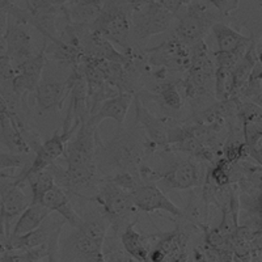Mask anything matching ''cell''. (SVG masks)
<instances>
[{"label":"cell","instance_id":"cell-1","mask_svg":"<svg viewBox=\"0 0 262 262\" xmlns=\"http://www.w3.org/2000/svg\"><path fill=\"white\" fill-rule=\"evenodd\" d=\"M154 154L143 130L137 122L119 125L116 134L107 140L96 135V168L100 179H107L118 173H131L139 177L140 167Z\"/></svg>","mask_w":262,"mask_h":262},{"label":"cell","instance_id":"cell-2","mask_svg":"<svg viewBox=\"0 0 262 262\" xmlns=\"http://www.w3.org/2000/svg\"><path fill=\"white\" fill-rule=\"evenodd\" d=\"M111 223L97 205L81 216L80 226L59 243V262H105L104 240Z\"/></svg>","mask_w":262,"mask_h":262},{"label":"cell","instance_id":"cell-3","mask_svg":"<svg viewBox=\"0 0 262 262\" xmlns=\"http://www.w3.org/2000/svg\"><path fill=\"white\" fill-rule=\"evenodd\" d=\"M131 11V0H102L101 13L91 25V29L126 53L133 48L130 38Z\"/></svg>","mask_w":262,"mask_h":262},{"label":"cell","instance_id":"cell-4","mask_svg":"<svg viewBox=\"0 0 262 262\" xmlns=\"http://www.w3.org/2000/svg\"><path fill=\"white\" fill-rule=\"evenodd\" d=\"M88 202L96 203L100 207L102 214L111 223L109 229L118 235L128 223L138 219L137 217L131 221V217L134 216L138 210L133 203L130 191L119 188L106 179L100 180L95 195L90 198Z\"/></svg>","mask_w":262,"mask_h":262},{"label":"cell","instance_id":"cell-5","mask_svg":"<svg viewBox=\"0 0 262 262\" xmlns=\"http://www.w3.org/2000/svg\"><path fill=\"white\" fill-rule=\"evenodd\" d=\"M131 30L133 46L146 48L148 39L167 32L174 16L154 0H131Z\"/></svg>","mask_w":262,"mask_h":262},{"label":"cell","instance_id":"cell-6","mask_svg":"<svg viewBox=\"0 0 262 262\" xmlns=\"http://www.w3.org/2000/svg\"><path fill=\"white\" fill-rule=\"evenodd\" d=\"M176 17L173 34L188 46L205 39L212 25L224 20L223 15L206 0H190Z\"/></svg>","mask_w":262,"mask_h":262},{"label":"cell","instance_id":"cell-7","mask_svg":"<svg viewBox=\"0 0 262 262\" xmlns=\"http://www.w3.org/2000/svg\"><path fill=\"white\" fill-rule=\"evenodd\" d=\"M184 223H177L170 232L152 235V245L146 262H189L190 240L195 226L180 217Z\"/></svg>","mask_w":262,"mask_h":262},{"label":"cell","instance_id":"cell-8","mask_svg":"<svg viewBox=\"0 0 262 262\" xmlns=\"http://www.w3.org/2000/svg\"><path fill=\"white\" fill-rule=\"evenodd\" d=\"M167 152L170 158L169 167L164 172L158 170L156 176V182H160L164 191L189 190L202 186L206 174L203 169L205 163L182 154L176 155V152Z\"/></svg>","mask_w":262,"mask_h":262},{"label":"cell","instance_id":"cell-9","mask_svg":"<svg viewBox=\"0 0 262 262\" xmlns=\"http://www.w3.org/2000/svg\"><path fill=\"white\" fill-rule=\"evenodd\" d=\"M146 60L152 70H165L170 74L184 75L189 69V46L174 34L155 48H144Z\"/></svg>","mask_w":262,"mask_h":262},{"label":"cell","instance_id":"cell-10","mask_svg":"<svg viewBox=\"0 0 262 262\" xmlns=\"http://www.w3.org/2000/svg\"><path fill=\"white\" fill-rule=\"evenodd\" d=\"M48 63L46 57V41L43 39L42 46L32 58L21 63L16 67V74L13 79L9 81L11 90L15 93L16 97L20 100L23 105V112L25 114H29V107H28V96L30 93H34L39 80L42 78V72L45 70V66Z\"/></svg>","mask_w":262,"mask_h":262},{"label":"cell","instance_id":"cell-11","mask_svg":"<svg viewBox=\"0 0 262 262\" xmlns=\"http://www.w3.org/2000/svg\"><path fill=\"white\" fill-rule=\"evenodd\" d=\"M69 93L70 88L67 78L62 80L55 72L43 70L41 80L34 91L38 113L45 114L60 112Z\"/></svg>","mask_w":262,"mask_h":262},{"label":"cell","instance_id":"cell-12","mask_svg":"<svg viewBox=\"0 0 262 262\" xmlns=\"http://www.w3.org/2000/svg\"><path fill=\"white\" fill-rule=\"evenodd\" d=\"M24 3L28 12V27L36 28L46 41L57 38L60 6L55 0H24Z\"/></svg>","mask_w":262,"mask_h":262},{"label":"cell","instance_id":"cell-13","mask_svg":"<svg viewBox=\"0 0 262 262\" xmlns=\"http://www.w3.org/2000/svg\"><path fill=\"white\" fill-rule=\"evenodd\" d=\"M131 198H133L135 209L142 212L149 214L155 211H165L177 219L184 216V210L174 205L154 182H140L137 188L131 191Z\"/></svg>","mask_w":262,"mask_h":262},{"label":"cell","instance_id":"cell-14","mask_svg":"<svg viewBox=\"0 0 262 262\" xmlns=\"http://www.w3.org/2000/svg\"><path fill=\"white\" fill-rule=\"evenodd\" d=\"M135 106V122L143 130L154 152L168 151V119L151 113L139 98H133Z\"/></svg>","mask_w":262,"mask_h":262},{"label":"cell","instance_id":"cell-15","mask_svg":"<svg viewBox=\"0 0 262 262\" xmlns=\"http://www.w3.org/2000/svg\"><path fill=\"white\" fill-rule=\"evenodd\" d=\"M4 37L7 41V57L12 60L16 67L36 54L33 49L30 27L28 25L20 24L8 17V27Z\"/></svg>","mask_w":262,"mask_h":262},{"label":"cell","instance_id":"cell-16","mask_svg":"<svg viewBox=\"0 0 262 262\" xmlns=\"http://www.w3.org/2000/svg\"><path fill=\"white\" fill-rule=\"evenodd\" d=\"M9 182L0 181V210L3 214L4 226L7 236L11 235V223L13 219L20 216V214L29 206V200L25 195L21 185L13 182L9 176Z\"/></svg>","mask_w":262,"mask_h":262},{"label":"cell","instance_id":"cell-17","mask_svg":"<svg viewBox=\"0 0 262 262\" xmlns=\"http://www.w3.org/2000/svg\"><path fill=\"white\" fill-rule=\"evenodd\" d=\"M102 9V0H71L60 6V18L75 25H91L97 20Z\"/></svg>","mask_w":262,"mask_h":262},{"label":"cell","instance_id":"cell-18","mask_svg":"<svg viewBox=\"0 0 262 262\" xmlns=\"http://www.w3.org/2000/svg\"><path fill=\"white\" fill-rule=\"evenodd\" d=\"M133 98H134V95L125 92H119L114 97L107 98L98 106L96 113H93L88 118V122L95 127H98V125L105 119H113L118 125H123L130 105L133 104Z\"/></svg>","mask_w":262,"mask_h":262},{"label":"cell","instance_id":"cell-19","mask_svg":"<svg viewBox=\"0 0 262 262\" xmlns=\"http://www.w3.org/2000/svg\"><path fill=\"white\" fill-rule=\"evenodd\" d=\"M41 205L45 206L51 212H58L63 217V221L69 223L72 228L80 226L81 215H79L72 206L71 195L58 185H54L53 188L43 195Z\"/></svg>","mask_w":262,"mask_h":262},{"label":"cell","instance_id":"cell-20","mask_svg":"<svg viewBox=\"0 0 262 262\" xmlns=\"http://www.w3.org/2000/svg\"><path fill=\"white\" fill-rule=\"evenodd\" d=\"M81 50H83L84 57L90 58V59L112 60V62L123 63V64H126L127 62V57L122 51L116 49L112 42L105 39L98 33L93 32L92 29L84 38Z\"/></svg>","mask_w":262,"mask_h":262},{"label":"cell","instance_id":"cell-21","mask_svg":"<svg viewBox=\"0 0 262 262\" xmlns=\"http://www.w3.org/2000/svg\"><path fill=\"white\" fill-rule=\"evenodd\" d=\"M211 32L216 39L217 50L221 51H229V53H235L240 57H243L247 50L248 45L252 41V37H245L240 32L229 27L228 24L219 21L216 24L211 27Z\"/></svg>","mask_w":262,"mask_h":262},{"label":"cell","instance_id":"cell-22","mask_svg":"<svg viewBox=\"0 0 262 262\" xmlns=\"http://www.w3.org/2000/svg\"><path fill=\"white\" fill-rule=\"evenodd\" d=\"M138 221V219H137ZM137 221L128 223L119 233V243L126 253L138 262H146L152 245V235L144 236L135 229Z\"/></svg>","mask_w":262,"mask_h":262},{"label":"cell","instance_id":"cell-23","mask_svg":"<svg viewBox=\"0 0 262 262\" xmlns=\"http://www.w3.org/2000/svg\"><path fill=\"white\" fill-rule=\"evenodd\" d=\"M50 214V210L46 209L41 203H29V206L17 217V222L13 226L9 236L17 237V236L29 233L30 231L36 229Z\"/></svg>","mask_w":262,"mask_h":262},{"label":"cell","instance_id":"cell-24","mask_svg":"<svg viewBox=\"0 0 262 262\" xmlns=\"http://www.w3.org/2000/svg\"><path fill=\"white\" fill-rule=\"evenodd\" d=\"M102 252H104L105 262H138L126 253L119 243V235L112 229H109L105 236Z\"/></svg>","mask_w":262,"mask_h":262},{"label":"cell","instance_id":"cell-25","mask_svg":"<svg viewBox=\"0 0 262 262\" xmlns=\"http://www.w3.org/2000/svg\"><path fill=\"white\" fill-rule=\"evenodd\" d=\"M29 184L32 196H30V203H41L42 198L55 185L54 177L50 170L46 168L45 170L36 173L27 180Z\"/></svg>","mask_w":262,"mask_h":262},{"label":"cell","instance_id":"cell-26","mask_svg":"<svg viewBox=\"0 0 262 262\" xmlns=\"http://www.w3.org/2000/svg\"><path fill=\"white\" fill-rule=\"evenodd\" d=\"M29 163L28 156L15 155L11 152H0V170L16 169V168H24Z\"/></svg>","mask_w":262,"mask_h":262},{"label":"cell","instance_id":"cell-27","mask_svg":"<svg viewBox=\"0 0 262 262\" xmlns=\"http://www.w3.org/2000/svg\"><path fill=\"white\" fill-rule=\"evenodd\" d=\"M210 6L214 7L217 12H221L223 17H228L240 6V0H206Z\"/></svg>","mask_w":262,"mask_h":262},{"label":"cell","instance_id":"cell-28","mask_svg":"<svg viewBox=\"0 0 262 262\" xmlns=\"http://www.w3.org/2000/svg\"><path fill=\"white\" fill-rule=\"evenodd\" d=\"M16 74V66L7 55L0 57V81H11Z\"/></svg>","mask_w":262,"mask_h":262},{"label":"cell","instance_id":"cell-29","mask_svg":"<svg viewBox=\"0 0 262 262\" xmlns=\"http://www.w3.org/2000/svg\"><path fill=\"white\" fill-rule=\"evenodd\" d=\"M154 2L163 7L164 9H167L168 12H170L176 17L182 9L188 6L190 0H154Z\"/></svg>","mask_w":262,"mask_h":262},{"label":"cell","instance_id":"cell-30","mask_svg":"<svg viewBox=\"0 0 262 262\" xmlns=\"http://www.w3.org/2000/svg\"><path fill=\"white\" fill-rule=\"evenodd\" d=\"M7 55V41L3 34H0V57Z\"/></svg>","mask_w":262,"mask_h":262},{"label":"cell","instance_id":"cell-31","mask_svg":"<svg viewBox=\"0 0 262 262\" xmlns=\"http://www.w3.org/2000/svg\"><path fill=\"white\" fill-rule=\"evenodd\" d=\"M69 2H71V0H55V3H57L58 6H63V4L69 3Z\"/></svg>","mask_w":262,"mask_h":262}]
</instances>
